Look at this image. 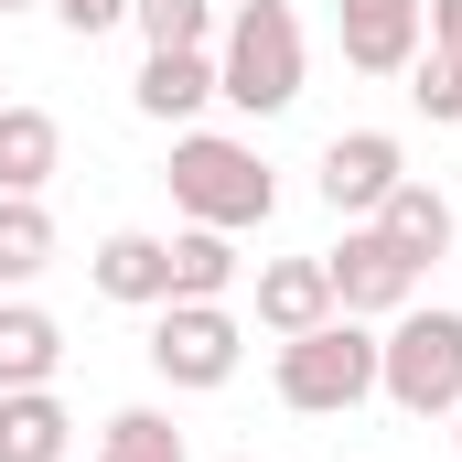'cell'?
Segmentation results:
<instances>
[{
  "label": "cell",
  "mask_w": 462,
  "mask_h": 462,
  "mask_svg": "<svg viewBox=\"0 0 462 462\" xmlns=\"http://www.w3.org/2000/svg\"><path fill=\"white\" fill-rule=\"evenodd\" d=\"M65 365V323L32 301H0V387H54Z\"/></svg>",
  "instance_id": "obj_12"
},
{
  "label": "cell",
  "mask_w": 462,
  "mask_h": 462,
  "mask_svg": "<svg viewBox=\"0 0 462 462\" xmlns=\"http://www.w3.org/2000/svg\"><path fill=\"white\" fill-rule=\"evenodd\" d=\"M420 32H430V54L462 65V0H420Z\"/></svg>",
  "instance_id": "obj_22"
},
{
  "label": "cell",
  "mask_w": 462,
  "mask_h": 462,
  "mask_svg": "<svg viewBox=\"0 0 462 462\" xmlns=\"http://www.w3.org/2000/svg\"><path fill=\"white\" fill-rule=\"evenodd\" d=\"M376 398L409 409V420H452L462 409V312L409 301V312L376 334Z\"/></svg>",
  "instance_id": "obj_3"
},
{
  "label": "cell",
  "mask_w": 462,
  "mask_h": 462,
  "mask_svg": "<svg viewBox=\"0 0 462 462\" xmlns=\"http://www.w3.org/2000/svg\"><path fill=\"white\" fill-rule=\"evenodd\" d=\"M280 398H291L301 420H345V409H365V398H376V334H365L355 312L291 334V345H280Z\"/></svg>",
  "instance_id": "obj_4"
},
{
  "label": "cell",
  "mask_w": 462,
  "mask_h": 462,
  "mask_svg": "<svg viewBox=\"0 0 462 462\" xmlns=\"http://www.w3.org/2000/svg\"><path fill=\"white\" fill-rule=\"evenodd\" d=\"M376 226L398 236V247H409L420 269H430V258H452V247H462V226H452V194H441V183H398V194L376 205Z\"/></svg>",
  "instance_id": "obj_13"
},
{
  "label": "cell",
  "mask_w": 462,
  "mask_h": 462,
  "mask_svg": "<svg viewBox=\"0 0 462 462\" xmlns=\"http://www.w3.org/2000/svg\"><path fill=\"white\" fill-rule=\"evenodd\" d=\"M43 11H54L76 43H97V32H118V22H129V0H43Z\"/></svg>",
  "instance_id": "obj_21"
},
{
  "label": "cell",
  "mask_w": 462,
  "mask_h": 462,
  "mask_svg": "<svg viewBox=\"0 0 462 462\" xmlns=\"http://www.w3.org/2000/svg\"><path fill=\"white\" fill-rule=\"evenodd\" d=\"M172 205H183V226H226V236H247V226H269V205H280V183H269V162L247 151V140H226V129H183L172 140Z\"/></svg>",
  "instance_id": "obj_2"
},
{
  "label": "cell",
  "mask_w": 462,
  "mask_h": 462,
  "mask_svg": "<svg viewBox=\"0 0 462 462\" xmlns=\"http://www.w3.org/2000/svg\"><path fill=\"white\" fill-rule=\"evenodd\" d=\"M334 43L355 76H409L420 54V0H334Z\"/></svg>",
  "instance_id": "obj_8"
},
{
  "label": "cell",
  "mask_w": 462,
  "mask_h": 462,
  "mask_svg": "<svg viewBox=\"0 0 462 462\" xmlns=\"http://www.w3.org/2000/svg\"><path fill=\"white\" fill-rule=\"evenodd\" d=\"M97 462H183V430L162 409H118L108 430H97Z\"/></svg>",
  "instance_id": "obj_19"
},
{
  "label": "cell",
  "mask_w": 462,
  "mask_h": 462,
  "mask_svg": "<svg viewBox=\"0 0 462 462\" xmlns=\"http://www.w3.org/2000/svg\"><path fill=\"white\" fill-rule=\"evenodd\" d=\"M323 269H334V312H355V323H398V312L420 301V258L376 226V216L345 226V247H334Z\"/></svg>",
  "instance_id": "obj_5"
},
{
  "label": "cell",
  "mask_w": 462,
  "mask_h": 462,
  "mask_svg": "<svg viewBox=\"0 0 462 462\" xmlns=\"http://www.w3.org/2000/svg\"><path fill=\"white\" fill-rule=\"evenodd\" d=\"M76 420L54 387H0V462H65Z\"/></svg>",
  "instance_id": "obj_11"
},
{
  "label": "cell",
  "mask_w": 462,
  "mask_h": 462,
  "mask_svg": "<svg viewBox=\"0 0 462 462\" xmlns=\"http://www.w3.org/2000/svg\"><path fill=\"white\" fill-rule=\"evenodd\" d=\"M312 76V43H301V11L291 0H236L226 11V43H216V97L247 118H280Z\"/></svg>",
  "instance_id": "obj_1"
},
{
  "label": "cell",
  "mask_w": 462,
  "mask_h": 462,
  "mask_svg": "<svg viewBox=\"0 0 462 462\" xmlns=\"http://www.w3.org/2000/svg\"><path fill=\"white\" fill-rule=\"evenodd\" d=\"M236 291V236L226 226H183L172 236V301H226Z\"/></svg>",
  "instance_id": "obj_17"
},
{
  "label": "cell",
  "mask_w": 462,
  "mask_h": 462,
  "mask_svg": "<svg viewBox=\"0 0 462 462\" xmlns=\"http://www.w3.org/2000/svg\"><path fill=\"white\" fill-rule=\"evenodd\" d=\"M87 280H97L108 301H129V312H162V301H172V236H140V226L97 236Z\"/></svg>",
  "instance_id": "obj_9"
},
{
  "label": "cell",
  "mask_w": 462,
  "mask_h": 462,
  "mask_svg": "<svg viewBox=\"0 0 462 462\" xmlns=\"http://www.w3.org/2000/svg\"><path fill=\"white\" fill-rule=\"evenodd\" d=\"M129 97H140V118H162V129H183V118H194L205 97H216V54H151Z\"/></svg>",
  "instance_id": "obj_15"
},
{
  "label": "cell",
  "mask_w": 462,
  "mask_h": 462,
  "mask_svg": "<svg viewBox=\"0 0 462 462\" xmlns=\"http://www.w3.org/2000/svg\"><path fill=\"white\" fill-rule=\"evenodd\" d=\"M452 452H462V409H452Z\"/></svg>",
  "instance_id": "obj_23"
},
{
  "label": "cell",
  "mask_w": 462,
  "mask_h": 462,
  "mask_svg": "<svg viewBox=\"0 0 462 462\" xmlns=\"http://www.w3.org/2000/svg\"><path fill=\"white\" fill-rule=\"evenodd\" d=\"M247 334H236L226 301H162V323H151V376L162 387H226Z\"/></svg>",
  "instance_id": "obj_6"
},
{
  "label": "cell",
  "mask_w": 462,
  "mask_h": 462,
  "mask_svg": "<svg viewBox=\"0 0 462 462\" xmlns=\"http://www.w3.org/2000/svg\"><path fill=\"white\" fill-rule=\"evenodd\" d=\"M409 97H420V118H430V129H462V65L420 43V54H409Z\"/></svg>",
  "instance_id": "obj_20"
},
{
  "label": "cell",
  "mask_w": 462,
  "mask_h": 462,
  "mask_svg": "<svg viewBox=\"0 0 462 462\" xmlns=\"http://www.w3.org/2000/svg\"><path fill=\"white\" fill-rule=\"evenodd\" d=\"M236 462H258V452H236Z\"/></svg>",
  "instance_id": "obj_25"
},
{
  "label": "cell",
  "mask_w": 462,
  "mask_h": 462,
  "mask_svg": "<svg viewBox=\"0 0 462 462\" xmlns=\"http://www.w3.org/2000/svg\"><path fill=\"white\" fill-rule=\"evenodd\" d=\"M65 162V129L43 108H0V194H43Z\"/></svg>",
  "instance_id": "obj_14"
},
{
  "label": "cell",
  "mask_w": 462,
  "mask_h": 462,
  "mask_svg": "<svg viewBox=\"0 0 462 462\" xmlns=\"http://www.w3.org/2000/svg\"><path fill=\"white\" fill-rule=\"evenodd\" d=\"M129 22L151 32V54H205L216 43V0H129Z\"/></svg>",
  "instance_id": "obj_18"
},
{
  "label": "cell",
  "mask_w": 462,
  "mask_h": 462,
  "mask_svg": "<svg viewBox=\"0 0 462 462\" xmlns=\"http://www.w3.org/2000/svg\"><path fill=\"white\" fill-rule=\"evenodd\" d=\"M258 323L291 345V334H312V323H334V269L323 258H269L258 269Z\"/></svg>",
  "instance_id": "obj_10"
},
{
  "label": "cell",
  "mask_w": 462,
  "mask_h": 462,
  "mask_svg": "<svg viewBox=\"0 0 462 462\" xmlns=\"http://www.w3.org/2000/svg\"><path fill=\"white\" fill-rule=\"evenodd\" d=\"M0 11H32V0H0Z\"/></svg>",
  "instance_id": "obj_24"
},
{
  "label": "cell",
  "mask_w": 462,
  "mask_h": 462,
  "mask_svg": "<svg viewBox=\"0 0 462 462\" xmlns=\"http://www.w3.org/2000/svg\"><path fill=\"white\" fill-rule=\"evenodd\" d=\"M54 269V216H43V194H0V291H22V280H43Z\"/></svg>",
  "instance_id": "obj_16"
},
{
  "label": "cell",
  "mask_w": 462,
  "mask_h": 462,
  "mask_svg": "<svg viewBox=\"0 0 462 462\" xmlns=\"http://www.w3.org/2000/svg\"><path fill=\"white\" fill-rule=\"evenodd\" d=\"M398 183H409V151H398L387 129H345V140H323V205H334L345 226H365Z\"/></svg>",
  "instance_id": "obj_7"
}]
</instances>
